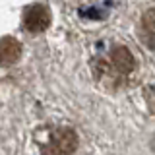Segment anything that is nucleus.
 <instances>
[{
    "label": "nucleus",
    "instance_id": "nucleus-2",
    "mask_svg": "<svg viewBox=\"0 0 155 155\" xmlns=\"http://www.w3.org/2000/svg\"><path fill=\"white\" fill-rule=\"evenodd\" d=\"M78 147V136L72 128H56L48 134L43 155H72Z\"/></svg>",
    "mask_w": 155,
    "mask_h": 155
},
{
    "label": "nucleus",
    "instance_id": "nucleus-3",
    "mask_svg": "<svg viewBox=\"0 0 155 155\" xmlns=\"http://www.w3.org/2000/svg\"><path fill=\"white\" fill-rule=\"evenodd\" d=\"M48 23H51V12L43 4H33L23 12V27L31 33L47 29Z\"/></svg>",
    "mask_w": 155,
    "mask_h": 155
},
{
    "label": "nucleus",
    "instance_id": "nucleus-4",
    "mask_svg": "<svg viewBox=\"0 0 155 155\" xmlns=\"http://www.w3.org/2000/svg\"><path fill=\"white\" fill-rule=\"evenodd\" d=\"M21 56V45L14 37L0 39V66H10L19 60Z\"/></svg>",
    "mask_w": 155,
    "mask_h": 155
},
{
    "label": "nucleus",
    "instance_id": "nucleus-5",
    "mask_svg": "<svg viewBox=\"0 0 155 155\" xmlns=\"http://www.w3.org/2000/svg\"><path fill=\"white\" fill-rule=\"evenodd\" d=\"M140 37L149 48L155 51V10L143 14L142 21H140Z\"/></svg>",
    "mask_w": 155,
    "mask_h": 155
},
{
    "label": "nucleus",
    "instance_id": "nucleus-1",
    "mask_svg": "<svg viewBox=\"0 0 155 155\" xmlns=\"http://www.w3.org/2000/svg\"><path fill=\"white\" fill-rule=\"evenodd\" d=\"M134 70H136V60L132 52L126 47H114L101 60V66L97 68V76L101 78V81L109 85H120L122 80H126Z\"/></svg>",
    "mask_w": 155,
    "mask_h": 155
}]
</instances>
